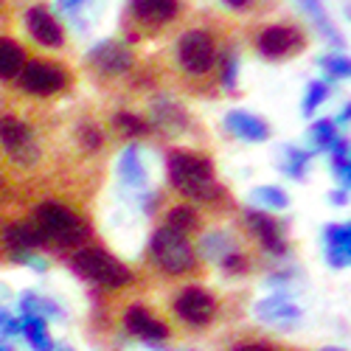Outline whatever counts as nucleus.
<instances>
[{
    "label": "nucleus",
    "instance_id": "f257e3e1",
    "mask_svg": "<svg viewBox=\"0 0 351 351\" xmlns=\"http://www.w3.org/2000/svg\"><path fill=\"white\" fill-rule=\"evenodd\" d=\"M166 171H169L171 186L191 199L214 202L222 197V189L214 174V163L206 155L191 152V149H171L166 158Z\"/></svg>",
    "mask_w": 351,
    "mask_h": 351
},
{
    "label": "nucleus",
    "instance_id": "f03ea898",
    "mask_svg": "<svg viewBox=\"0 0 351 351\" xmlns=\"http://www.w3.org/2000/svg\"><path fill=\"white\" fill-rule=\"evenodd\" d=\"M174 60L186 79L202 82L217 71L219 60V45L208 28H189L174 43Z\"/></svg>",
    "mask_w": 351,
    "mask_h": 351
},
{
    "label": "nucleus",
    "instance_id": "7ed1b4c3",
    "mask_svg": "<svg viewBox=\"0 0 351 351\" xmlns=\"http://www.w3.org/2000/svg\"><path fill=\"white\" fill-rule=\"evenodd\" d=\"M32 225L43 237V245L51 242L56 247H76L87 239V225L62 202H43V206H37Z\"/></svg>",
    "mask_w": 351,
    "mask_h": 351
},
{
    "label": "nucleus",
    "instance_id": "20e7f679",
    "mask_svg": "<svg viewBox=\"0 0 351 351\" xmlns=\"http://www.w3.org/2000/svg\"><path fill=\"white\" fill-rule=\"evenodd\" d=\"M68 265L84 281H93V284H101V287H127V284L135 281L132 270L124 265V261H119V258L110 256L101 247H82V250H76Z\"/></svg>",
    "mask_w": 351,
    "mask_h": 351
},
{
    "label": "nucleus",
    "instance_id": "39448f33",
    "mask_svg": "<svg viewBox=\"0 0 351 351\" xmlns=\"http://www.w3.org/2000/svg\"><path fill=\"white\" fill-rule=\"evenodd\" d=\"M152 258L158 261V267L166 270L169 276H186L197 270V253L191 247V242L183 233L171 230V228H158L152 233Z\"/></svg>",
    "mask_w": 351,
    "mask_h": 351
},
{
    "label": "nucleus",
    "instance_id": "423d86ee",
    "mask_svg": "<svg viewBox=\"0 0 351 351\" xmlns=\"http://www.w3.org/2000/svg\"><path fill=\"white\" fill-rule=\"evenodd\" d=\"M20 90L34 96H53L62 93L71 84V71L56 60H25V65L17 73Z\"/></svg>",
    "mask_w": 351,
    "mask_h": 351
},
{
    "label": "nucleus",
    "instance_id": "0eeeda50",
    "mask_svg": "<svg viewBox=\"0 0 351 351\" xmlns=\"http://www.w3.org/2000/svg\"><path fill=\"white\" fill-rule=\"evenodd\" d=\"M0 149L17 166H34L40 160V143L32 127L12 112H0Z\"/></svg>",
    "mask_w": 351,
    "mask_h": 351
},
{
    "label": "nucleus",
    "instance_id": "6e6552de",
    "mask_svg": "<svg viewBox=\"0 0 351 351\" xmlns=\"http://www.w3.org/2000/svg\"><path fill=\"white\" fill-rule=\"evenodd\" d=\"M306 48V34L292 23H273L256 34V51L265 60H287Z\"/></svg>",
    "mask_w": 351,
    "mask_h": 351
},
{
    "label": "nucleus",
    "instance_id": "1a4fd4ad",
    "mask_svg": "<svg viewBox=\"0 0 351 351\" xmlns=\"http://www.w3.org/2000/svg\"><path fill=\"white\" fill-rule=\"evenodd\" d=\"M87 65H90V71L101 79H119V76H127L132 71L135 53L124 43L104 40L87 53Z\"/></svg>",
    "mask_w": 351,
    "mask_h": 351
},
{
    "label": "nucleus",
    "instance_id": "9d476101",
    "mask_svg": "<svg viewBox=\"0 0 351 351\" xmlns=\"http://www.w3.org/2000/svg\"><path fill=\"white\" fill-rule=\"evenodd\" d=\"M174 312H178V317H183L186 324L202 326V324H208V320L214 317L217 298L202 287H186V289H180L178 295H174Z\"/></svg>",
    "mask_w": 351,
    "mask_h": 351
},
{
    "label": "nucleus",
    "instance_id": "9b49d317",
    "mask_svg": "<svg viewBox=\"0 0 351 351\" xmlns=\"http://www.w3.org/2000/svg\"><path fill=\"white\" fill-rule=\"evenodd\" d=\"M183 0H130V14L143 28H160L180 17Z\"/></svg>",
    "mask_w": 351,
    "mask_h": 351
},
{
    "label": "nucleus",
    "instance_id": "f8f14e48",
    "mask_svg": "<svg viewBox=\"0 0 351 351\" xmlns=\"http://www.w3.org/2000/svg\"><path fill=\"white\" fill-rule=\"evenodd\" d=\"M25 25H28V34H32L40 45H45V48H62L65 45V28L48 12V6L37 3V6L28 9Z\"/></svg>",
    "mask_w": 351,
    "mask_h": 351
},
{
    "label": "nucleus",
    "instance_id": "ddd939ff",
    "mask_svg": "<svg viewBox=\"0 0 351 351\" xmlns=\"http://www.w3.org/2000/svg\"><path fill=\"white\" fill-rule=\"evenodd\" d=\"M124 326H127L135 337L149 340V343H158V340H166V337H169V329H166L163 320H158L149 309L141 306V304H135V306L127 309V315H124Z\"/></svg>",
    "mask_w": 351,
    "mask_h": 351
},
{
    "label": "nucleus",
    "instance_id": "4468645a",
    "mask_svg": "<svg viewBox=\"0 0 351 351\" xmlns=\"http://www.w3.org/2000/svg\"><path fill=\"white\" fill-rule=\"evenodd\" d=\"M225 127L242 138V141H250V143H261L270 138V124L261 119V115H253V112H245V110H230L225 115Z\"/></svg>",
    "mask_w": 351,
    "mask_h": 351
},
{
    "label": "nucleus",
    "instance_id": "2eb2a0df",
    "mask_svg": "<svg viewBox=\"0 0 351 351\" xmlns=\"http://www.w3.org/2000/svg\"><path fill=\"white\" fill-rule=\"evenodd\" d=\"M245 219H247L250 230L256 233V239L265 245L267 253H273V256H284V253H287V239L281 237V228L276 225L273 217L261 214V211H247Z\"/></svg>",
    "mask_w": 351,
    "mask_h": 351
},
{
    "label": "nucleus",
    "instance_id": "dca6fc26",
    "mask_svg": "<svg viewBox=\"0 0 351 351\" xmlns=\"http://www.w3.org/2000/svg\"><path fill=\"white\" fill-rule=\"evenodd\" d=\"M326 258L332 267H346L351 258V228L348 225H326Z\"/></svg>",
    "mask_w": 351,
    "mask_h": 351
},
{
    "label": "nucleus",
    "instance_id": "f3484780",
    "mask_svg": "<svg viewBox=\"0 0 351 351\" xmlns=\"http://www.w3.org/2000/svg\"><path fill=\"white\" fill-rule=\"evenodd\" d=\"M256 315L261 320H270V324H295V320L301 317V309L295 304H289L287 295H273V298H265L258 301L256 306Z\"/></svg>",
    "mask_w": 351,
    "mask_h": 351
},
{
    "label": "nucleus",
    "instance_id": "a211bd4d",
    "mask_svg": "<svg viewBox=\"0 0 351 351\" xmlns=\"http://www.w3.org/2000/svg\"><path fill=\"white\" fill-rule=\"evenodd\" d=\"M119 178H121V183L130 186V189H143L146 180H149V174H146V166H143V160H141V152H138L135 143L127 146L124 155H121V160H119Z\"/></svg>",
    "mask_w": 351,
    "mask_h": 351
},
{
    "label": "nucleus",
    "instance_id": "6ab92c4d",
    "mask_svg": "<svg viewBox=\"0 0 351 351\" xmlns=\"http://www.w3.org/2000/svg\"><path fill=\"white\" fill-rule=\"evenodd\" d=\"M3 242L14 253H28L32 247H40L43 245V237L37 233V228L32 222H14V225H9L3 230Z\"/></svg>",
    "mask_w": 351,
    "mask_h": 351
},
{
    "label": "nucleus",
    "instance_id": "aec40b11",
    "mask_svg": "<svg viewBox=\"0 0 351 351\" xmlns=\"http://www.w3.org/2000/svg\"><path fill=\"white\" fill-rule=\"evenodd\" d=\"M23 65H25V48L12 37H0V79H17Z\"/></svg>",
    "mask_w": 351,
    "mask_h": 351
},
{
    "label": "nucleus",
    "instance_id": "412c9836",
    "mask_svg": "<svg viewBox=\"0 0 351 351\" xmlns=\"http://www.w3.org/2000/svg\"><path fill=\"white\" fill-rule=\"evenodd\" d=\"M152 110H155V121H158V127H163V130H169V132H180V130H186V112H183L178 104H174L169 96L155 99Z\"/></svg>",
    "mask_w": 351,
    "mask_h": 351
},
{
    "label": "nucleus",
    "instance_id": "4be33fe9",
    "mask_svg": "<svg viewBox=\"0 0 351 351\" xmlns=\"http://www.w3.org/2000/svg\"><path fill=\"white\" fill-rule=\"evenodd\" d=\"M298 3H301V9L312 17V23L317 25V32L324 34L326 40H332L335 45H340V37H337V32H335V25H332L329 14L324 12V6H320V0H298Z\"/></svg>",
    "mask_w": 351,
    "mask_h": 351
},
{
    "label": "nucleus",
    "instance_id": "5701e85b",
    "mask_svg": "<svg viewBox=\"0 0 351 351\" xmlns=\"http://www.w3.org/2000/svg\"><path fill=\"white\" fill-rule=\"evenodd\" d=\"M166 228L178 230V233H183V237H186V233L199 228V217H197V211L191 206H174L166 214Z\"/></svg>",
    "mask_w": 351,
    "mask_h": 351
},
{
    "label": "nucleus",
    "instance_id": "b1692460",
    "mask_svg": "<svg viewBox=\"0 0 351 351\" xmlns=\"http://www.w3.org/2000/svg\"><path fill=\"white\" fill-rule=\"evenodd\" d=\"M112 127L119 130L121 135H127V138H141V135L152 132V124L146 119H141V115H135V112H115L112 115Z\"/></svg>",
    "mask_w": 351,
    "mask_h": 351
},
{
    "label": "nucleus",
    "instance_id": "393cba45",
    "mask_svg": "<svg viewBox=\"0 0 351 351\" xmlns=\"http://www.w3.org/2000/svg\"><path fill=\"white\" fill-rule=\"evenodd\" d=\"M20 309H23L25 315H37V317H43V315L60 317V315H62L60 306H56L53 301L40 298V295H34V292H23V295H20Z\"/></svg>",
    "mask_w": 351,
    "mask_h": 351
},
{
    "label": "nucleus",
    "instance_id": "a878e982",
    "mask_svg": "<svg viewBox=\"0 0 351 351\" xmlns=\"http://www.w3.org/2000/svg\"><path fill=\"white\" fill-rule=\"evenodd\" d=\"M199 250L206 258H219L222 261L228 253H233V242H230L228 233H208V237H202Z\"/></svg>",
    "mask_w": 351,
    "mask_h": 351
},
{
    "label": "nucleus",
    "instance_id": "bb28decb",
    "mask_svg": "<svg viewBox=\"0 0 351 351\" xmlns=\"http://www.w3.org/2000/svg\"><path fill=\"white\" fill-rule=\"evenodd\" d=\"M335 138H337V130H335V121H329V119H317L309 130V141L315 149H329Z\"/></svg>",
    "mask_w": 351,
    "mask_h": 351
},
{
    "label": "nucleus",
    "instance_id": "cd10ccee",
    "mask_svg": "<svg viewBox=\"0 0 351 351\" xmlns=\"http://www.w3.org/2000/svg\"><path fill=\"white\" fill-rule=\"evenodd\" d=\"M237 51L233 48H225V53H222V65H219V82H222V87L228 93H233L237 90Z\"/></svg>",
    "mask_w": 351,
    "mask_h": 351
},
{
    "label": "nucleus",
    "instance_id": "c85d7f7f",
    "mask_svg": "<svg viewBox=\"0 0 351 351\" xmlns=\"http://www.w3.org/2000/svg\"><path fill=\"white\" fill-rule=\"evenodd\" d=\"M253 199L261 202V206H267V208H276V211H281V208L289 206V197H287L281 189H276V186H261V189H256V191H253Z\"/></svg>",
    "mask_w": 351,
    "mask_h": 351
},
{
    "label": "nucleus",
    "instance_id": "c756f323",
    "mask_svg": "<svg viewBox=\"0 0 351 351\" xmlns=\"http://www.w3.org/2000/svg\"><path fill=\"white\" fill-rule=\"evenodd\" d=\"M284 171L287 174H292V178H304V171H306V163H309V152H304V149H295V146H287L284 149Z\"/></svg>",
    "mask_w": 351,
    "mask_h": 351
},
{
    "label": "nucleus",
    "instance_id": "7c9ffc66",
    "mask_svg": "<svg viewBox=\"0 0 351 351\" xmlns=\"http://www.w3.org/2000/svg\"><path fill=\"white\" fill-rule=\"evenodd\" d=\"M79 143L84 146L87 152H99L101 146H104V132L96 127V124H90V121H84L82 127H79Z\"/></svg>",
    "mask_w": 351,
    "mask_h": 351
},
{
    "label": "nucleus",
    "instance_id": "2f4dec72",
    "mask_svg": "<svg viewBox=\"0 0 351 351\" xmlns=\"http://www.w3.org/2000/svg\"><path fill=\"white\" fill-rule=\"evenodd\" d=\"M329 96V87L324 82H312L306 87V99H304V115H312L317 110V104H324V99Z\"/></svg>",
    "mask_w": 351,
    "mask_h": 351
},
{
    "label": "nucleus",
    "instance_id": "473e14b6",
    "mask_svg": "<svg viewBox=\"0 0 351 351\" xmlns=\"http://www.w3.org/2000/svg\"><path fill=\"white\" fill-rule=\"evenodd\" d=\"M320 65H324V71H326L332 79H346V76H348V71H351L348 60H346V56H340V53L324 56V60H320Z\"/></svg>",
    "mask_w": 351,
    "mask_h": 351
},
{
    "label": "nucleus",
    "instance_id": "72a5a7b5",
    "mask_svg": "<svg viewBox=\"0 0 351 351\" xmlns=\"http://www.w3.org/2000/svg\"><path fill=\"white\" fill-rule=\"evenodd\" d=\"M222 267H225L228 273H242V270L247 267V261H245V256H242V253L233 250V253H228V256L222 258Z\"/></svg>",
    "mask_w": 351,
    "mask_h": 351
},
{
    "label": "nucleus",
    "instance_id": "f704fd0d",
    "mask_svg": "<svg viewBox=\"0 0 351 351\" xmlns=\"http://www.w3.org/2000/svg\"><path fill=\"white\" fill-rule=\"evenodd\" d=\"M28 340H32L34 351H53V340L48 337V332H45V329H43V332H37V335H32Z\"/></svg>",
    "mask_w": 351,
    "mask_h": 351
},
{
    "label": "nucleus",
    "instance_id": "c9c22d12",
    "mask_svg": "<svg viewBox=\"0 0 351 351\" xmlns=\"http://www.w3.org/2000/svg\"><path fill=\"white\" fill-rule=\"evenodd\" d=\"M233 351H276V348L267 343H239V346H233Z\"/></svg>",
    "mask_w": 351,
    "mask_h": 351
},
{
    "label": "nucleus",
    "instance_id": "e433bc0d",
    "mask_svg": "<svg viewBox=\"0 0 351 351\" xmlns=\"http://www.w3.org/2000/svg\"><path fill=\"white\" fill-rule=\"evenodd\" d=\"M82 3H84V0H56V6H60L62 12H76Z\"/></svg>",
    "mask_w": 351,
    "mask_h": 351
},
{
    "label": "nucleus",
    "instance_id": "4c0bfd02",
    "mask_svg": "<svg viewBox=\"0 0 351 351\" xmlns=\"http://www.w3.org/2000/svg\"><path fill=\"white\" fill-rule=\"evenodd\" d=\"M230 9H247V0H225Z\"/></svg>",
    "mask_w": 351,
    "mask_h": 351
},
{
    "label": "nucleus",
    "instance_id": "58836bf2",
    "mask_svg": "<svg viewBox=\"0 0 351 351\" xmlns=\"http://www.w3.org/2000/svg\"><path fill=\"white\" fill-rule=\"evenodd\" d=\"M348 115H351V107L346 104V107H343V112H340V119H337V121H340V124H348Z\"/></svg>",
    "mask_w": 351,
    "mask_h": 351
},
{
    "label": "nucleus",
    "instance_id": "ea45409f",
    "mask_svg": "<svg viewBox=\"0 0 351 351\" xmlns=\"http://www.w3.org/2000/svg\"><path fill=\"white\" fill-rule=\"evenodd\" d=\"M332 202H346V191H335L332 194Z\"/></svg>",
    "mask_w": 351,
    "mask_h": 351
},
{
    "label": "nucleus",
    "instance_id": "a19ab883",
    "mask_svg": "<svg viewBox=\"0 0 351 351\" xmlns=\"http://www.w3.org/2000/svg\"><path fill=\"white\" fill-rule=\"evenodd\" d=\"M6 320H9V315H6L3 309H0V329H3V324H6Z\"/></svg>",
    "mask_w": 351,
    "mask_h": 351
},
{
    "label": "nucleus",
    "instance_id": "79ce46f5",
    "mask_svg": "<svg viewBox=\"0 0 351 351\" xmlns=\"http://www.w3.org/2000/svg\"><path fill=\"white\" fill-rule=\"evenodd\" d=\"M0 351H12V343H6V340H0Z\"/></svg>",
    "mask_w": 351,
    "mask_h": 351
},
{
    "label": "nucleus",
    "instance_id": "37998d69",
    "mask_svg": "<svg viewBox=\"0 0 351 351\" xmlns=\"http://www.w3.org/2000/svg\"><path fill=\"white\" fill-rule=\"evenodd\" d=\"M53 351H73L71 346H53Z\"/></svg>",
    "mask_w": 351,
    "mask_h": 351
},
{
    "label": "nucleus",
    "instance_id": "c03bdc74",
    "mask_svg": "<svg viewBox=\"0 0 351 351\" xmlns=\"http://www.w3.org/2000/svg\"><path fill=\"white\" fill-rule=\"evenodd\" d=\"M324 351H343V348H335V346H329V348H324Z\"/></svg>",
    "mask_w": 351,
    "mask_h": 351
},
{
    "label": "nucleus",
    "instance_id": "a18cd8bd",
    "mask_svg": "<svg viewBox=\"0 0 351 351\" xmlns=\"http://www.w3.org/2000/svg\"><path fill=\"white\" fill-rule=\"evenodd\" d=\"M0 189H3V178H0Z\"/></svg>",
    "mask_w": 351,
    "mask_h": 351
},
{
    "label": "nucleus",
    "instance_id": "49530a36",
    "mask_svg": "<svg viewBox=\"0 0 351 351\" xmlns=\"http://www.w3.org/2000/svg\"><path fill=\"white\" fill-rule=\"evenodd\" d=\"M0 9H3V0H0Z\"/></svg>",
    "mask_w": 351,
    "mask_h": 351
}]
</instances>
